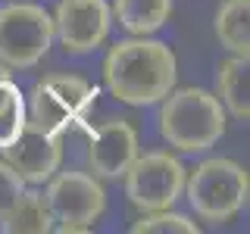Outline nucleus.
<instances>
[{
	"label": "nucleus",
	"instance_id": "obj_16",
	"mask_svg": "<svg viewBox=\"0 0 250 234\" xmlns=\"http://www.w3.org/2000/svg\"><path fill=\"white\" fill-rule=\"evenodd\" d=\"M135 234H197L200 228L182 213H169V209H153L150 215L138 218L131 225Z\"/></svg>",
	"mask_w": 250,
	"mask_h": 234
},
{
	"label": "nucleus",
	"instance_id": "obj_4",
	"mask_svg": "<svg viewBox=\"0 0 250 234\" xmlns=\"http://www.w3.org/2000/svg\"><path fill=\"white\" fill-rule=\"evenodd\" d=\"M97 100V88L88 84L84 78L57 72L47 75L31 91V122L44 128L47 135H62L72 125H82L88 109Z\"/></svg>",
	"mask_w": 250,
	"mask_h": 234
},
{
	"label": "nucleus",
	"instance_id": "obj_10",
	"mask_svg": "<svg viewBox=\"0 0 250 234\" xmlns=\"http://www.w3.org/2000/svg\"><path fill=\"white\" fill-rule=\"evenodd\" d=\"M138 156V135L125 119H109L91 131L88 162L100 178H122Z\"/></svg>",
	"mask_w": 250,
	"mask_h": 234
},
{
	"label": "nucleus",
	"instance_id": "obj_13",
	"mask_svg": "<svg viewBox=\"0 0 250 234\" xmlns=\"http://www.w3.org/2000/svg\"><path fill=\"white\" fill-rule=\"evenodd\" d=\"M216 91H219V100L222 106L229 109L234 119H244L250 116V75H247V59L244 57H231L219 66L216 72Z\"/></svg>",
	"mask_w": 250,
	"mask_h": 234
},
{
	"label": "nucleus",
	"instance_id": "obj_11",
	"mask_svg": "<svg viewBox=\"0 0 250 234\" xmlns=\"http://www.w3.org/2000/svg\"><path fill=\"white\" fill-rule=\"evenodd\" d=\"M0 228L6 234H47L53 231V218L47 213L44 194L38 191H22L0 215Z\"/></svg>",
	"mask_w": 250,
	"mask_h": 234
},
{
	"label": "nucleus",
	"instance_id": "obj_1",
	"mask_svg": "<svg viewBox=\"0 0 250 234\" xmlns=\"http://www.w3.org/2000/svg\"><path fill=\"white\" fill-rule=\"evenodd\" d=\"M104 78L113 97H119L128 106H147L160 103L175 88L178 62L169 44L150 41V38H131L119 41L106 53Z\"/></svg>",
	"mask_w": 250,
	"mask_h": 234
},
{
	"label": "nucleus",
	"instance_id": "obj_18",
	"mask_svg": "<svg viewBox=\"0 0 250 234\" xmlns=\"http://www.w3.org/2000/svg\"><path fill=\"white\" fill-rule=\"evenodd\" d=\"M0 78H10V72H6V66L0 62Z\"/></svg>",
	"mask_w": 250,
	"mask_h": 234
},
{
	"label": "nucleus",
	"instance_id": "obj_17",
	"mask_svg": "<svg viewBox=\"0 0 250 234\" xmlns=\"http://www.w3.org/2000/svg\"><path fill=\"white\" fill-rule=\"evenodd\" d=\"M22 191H25V181L19 178V172H16L10 162H0V215L10 209V203L19 197Z\"/></svg>",
	"mask_w": 250,
	"mask_h": 234
},
{
	"label": "nucleus",
	"instance_id": "obj_12",
	"mask_svg": "<svg viewBox=\"0 0 250 234\" xmlns=\"http://www.w3.org/2000/svg\"><path fill=\"white\" fill-rule=\"evenodd\" d=\"M216 38L231 57H250V0H225L216 13Z\"/></svg>",
	"mask_w": 250,
	"mask_h": 234
},
{
	"label": "nucleus",
	"instance_id": "obj_14",
	"mask_svg": "<svg viewBox=\"0 0 250 234\" xmlns=\"http://www.w3.org/2000/svg\"><path fill=\"white\" fill-rule=\"evenodd\" d=\"M113 13L119 25L131 35H153L169 22L172 0H116Z\"/></svg>",
	"mask_w": 250,
	"mask_h": 234
},
{
	"label": "nucleus",
	"instance_id": "obj_5",
	"mask_svg": "<svg viewBox=\"0 0 250 234\" xmlns=\"http://www.w3.org/2000/svg\"><path fill=\"white\" fill-rule=\"evenodd\" d=\"M53 44V19L38 3H6L0 10V62L31 69Z\"/></svg>",
	"mask_w": 250,
	"mask_h": 234
},
{
	"label": "nucleus",
	"instance_id": "obj_15",
	"mask_svg": "<svg viewBox=\"0 0 250 234\" xmlns=\"http://www.w3.org/2000/svg\"><path fill=\"white\" fill-rule=\"evenodd\" d=\"M25 122V97H22L19 84H13L10 78H0V150L19 137Z\"/></svg>",
	"mask_w": 250,
	"mask_h": 234
},
{
	"label": "nucleus",
	"instance_id": "obj_2",
	"mask_svg": "<svg viewBox=\"0 0 250 234\" xmlns=\"http://www.w3.org/2000/svg\"><path fill=\"white\" fill-rule=\"evenodd\" d=\"M160 131L175 150L203 153L225 135V109L216 94L203 88L169 91L160 109Z\"/></svg>",
	"mask_w": 250,
	"mask_h": 234
},
{
	"label": "nucleus",
	"instance_id": "obj_3",
	"mask_svg": "<svg viewBox=\"0 0 250 234\" xmlns=\"http://www.w3.org/2000/svg\"><path fill=\"white\" fill-rule=\"evenodd\" d=\"M185 194L191 209L207 222H229L244 209L250 194L247 169L234 159H203L191 175H185Z\"/></svg>",
	"mask_w": 250,
	"mask_h": 234
},
{
	"label": "nucleus",
	"instance_id": "obj_6",
	"mask_svg": "<svg viewBox=\"0 0 250 234\" xmlns=\"http://www.w3.org/2000/svg\"><path fill=\"white\" fill-rule=\"evenodd\" d=\"M185 166L166 150H153L144 156H135L125 169V194L144 213L153 209H172V203L185 194Z\"/></svg>",
	"mask_w": 250,
	"mask_h": 234
},
{
	"label": "nucleus",
	"instance_id": "obj_8",
	"mask_svg": "<svg viewBox=\"0 0 250 234\" xmlns=\"http://www.w3.org/2000/svg\"><path fill=\"white\" fill-rule=\"evenodd\" d=\"M109 13L106 0H60L53 16V38L69 53H91L109 35Z\"/></svg>",
	"mask_w": 250,
	"mask_h": 234
},
{
	"label": "nucleus",
	"instance_id": "obj_7",
	"mask_svg": "<svg viewBox=\"0 0 250 234\" xmlns=\"http://www.w3.org/2000/svg\"><path fill=\"white\" fill-rule=\"evenodd\" d=\"M47 213L57 225H84L91 228L106 209V194L100 181L88 172H60L57 178H47ZM53 225V228H57Z\"/></svg>",
	"mask_w": 250,
	"mask_h": 234
},
{
	"label": "nucleus",
	"instance_id": "obj_9",
	"mask_svg": "<svg viewBox=\"0 0 250 234\" xmlns=\"http://www.w3.org/2000/svg\"><path fill=\"white\" fill-rule=\"evenodd\" d=\"M3 156H6V162L19 172L22 181L44 184L47 178L57 175L60 159H62V147H60L57 135H47L35 122H25V128L19 131V137L3 147Z\"/></svg>",
	"mask_w": 250,
	"mask_h": 234
}]
</instances>
